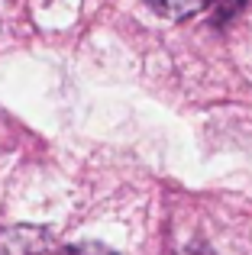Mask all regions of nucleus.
<instances>
[{
	"label": "nucleus",
	"mask_w": 252,
	"mask_h": 255,
	"mask_svg": "<svg viewBox=\"0 0 252 255\" xmlns=\"http://www.w3.org/2000/svg\"><path fill=\"white\" fill-rule=\"evenodd\" d=\"M58 255H117L114 249H107L104 243H75L68 249H62Z\"/></svg>",
	"instance_id": "7ed1b4c3"
},
{
	"label": "nucleus",
	"mask_w": 252,
	"mask_h": 255,
	"mask_svg": "<svg viewBox=\"0 0 252 255\" xmlns=\"http://www.w3.org/2000/svg\"><path fill=\"white\" fill-rule=\"evenodd\" d=\"M55 246V236L45 226L19 223L0 233V255H49Z\"/></svg>",
	"instance_id": "f257e3e1"
},
{
	"label": "nucleus",
	"mask_w": 252,
	"mask_h": 255,
	"mask_svg": "<svg viewBox=\"0 0 252 255\" xmlns=\"http://www.w3.org/2000/svg\"><path fill=\"white\" fill-rule=\"evenodd\" d=\"M149 6L155 13H162V16H168V19H188V16H194V13L207 10L210 0H149Z\"/></svg>",
	"instance_id": "f03ea898"
},
{
	"label": "nucleus",
	"mask_w": 252,
	"mask_h": 255,
	"mask_svg": "<svg viewBox=\"0 0 252 255\" xmlns=\"http://www.w3.org/2000/svg\"><path fill=\"white\" fill-rule=\"evenodd\" d=\"M210 6H214V23H227L230 16L243 10V0H214Z\"/></svg>",
	"instance_id": "20e7f679"
},
{
	"label": "nucleus",
	"mask_w": 252,
	"mask_h": 255,
	"mask_svg": "<svg viewBox=\"0 0 252 255\" xmlns=\"http://www.w3.org/2000/svg\"><path fill=\"white\" fill-rule=\"evenodd\" d=\"M178 255H214V249H210L207 243H191V246H184Z\"/></svg>",
	"instance_id": "39448f33"
}]
</instances>
